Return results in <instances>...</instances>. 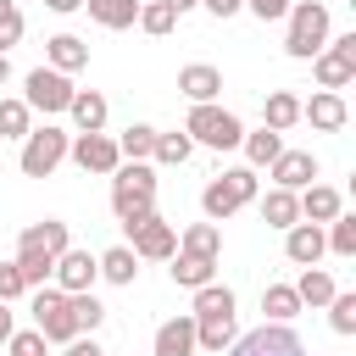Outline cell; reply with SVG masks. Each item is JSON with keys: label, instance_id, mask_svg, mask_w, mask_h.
<instances>
[{"label": "cell", "instance_id": "6da1fadb", "mask_svg": "<svg viewBox=\"0 0 356 356\" xmlns=\"http://www.w3.org/2000/svg\"><path fill=\"white\" fill-rule=\"evenodd\" d=\"M67 250V222L61 217H44V222H28L22 234H17V273H22V284L28 289H44V278H50V267H56V256Z\"/></svg>", "mask_w": 356, "mask_h": 356}, {"label": "cell", "instance_id": "7a4b0ae2", "mask_svg": "<svg viewBox=\"0 0 356 356\" xmlns=\"http://www.w3.org/2000/svg\"><path fill=\"white\" fill-rule=\"evenodd\" d=\"M328 44V6L323 0H295L289 6V33H284V50L312 61L317 50Z\"/></svg>", "mask_w": 356, "mask_h": 356}, {"label": "cell", "instance_id": "3957f363", "mask_svg": "<svg viewBox=\"0 0 356 356\" xmlns=\"http://www.w3.org/2000/svg\"><path fill=\"white\" fill-rule=\"evenodd\" d=\"M250 200H256V167H234V172H222V178H211V184L200 189V211H206L211 222L234 217V211L250 206Z\"/></svg>", "mask_w": 356, "mask_h": 356}, {"label": "cell", "instance_id": "277c9868", "mask_svg": "<svg viewBox=\"0 0 356 356\" xmlns=\"http://www.w3.org/2000/svg\"><path fill=\"white\" fill-rule=\"evenodd\" d=\"M150 200H156V172L145 161H122L111 172V211H117V222H128L134 211H150Z\"/></svg>", "mask_w": 356, "mask_h": 356}, {"label": "cell", "instance_id": "5b68a950", "mask_svg": "<svg viewBox=\"0 0 356 356\" xmlns=\"http://www.w3.org/2000/svg\"><path fill=\"white\" fill-rule=\"evenodd\" d=\"M184 134L200 139V145H211V150H234V145L245 139V128H239V117H234L228 106H189Z\"/></svg>", "mask_w": 356, "mask_h": 356}, {"label": "cell", "instance_id": "8992f818", "mask_svg": "<svg viewBox=\"0 0 356 356\" xmlns=\"http://www.w3.org/2000/svg\"><path fill=\"white\" fill-rule=\"evenodd\" d=\"M122 228H128V239H134V256H145V261H167V256L178 250V228L161 222L156 206H150V211H134Z\"/></svg>", "mask_w": 356, "mask_h": 356}, {"label": "cell", "instance_id": "52a82bcc", "mask_svg": "<svg viewBox=\"0 0 356 356\" xmlns=\"http://www.w3.org/2000/svg\"><path fill=\"white\" fill-rule=\"evenodd\" d=\"M61 156H67V134L61 128H28V139H22V178H50L56 167H61Z\"/></svg>", "mask_w": 356, "mask_h": 356}, {"label": "cell", "instance_id": "ba28073f", "mask_svg": "<svg viewBox=\"0 0 356 356\" xmlns=\"http://www.w3.org/2000/svg\"><path fill=\"white\" fill-rule=\"evenodd\" d=\"M228 356H306V345H300V334L289 323H261V328L239 334L228 345Z\"/></svg>", "mask_w": 356, "mask_h": 356}, {"label": "cell", "instance_id": "9c48e42d", "mask_svg": "<svg viewBox=\"0 0 356 356\" xmlns=\"http://www.w3.org/2000/svg\"><path fill=\"white\" fill-rule=\"evenodd\" d=\"M33 328L44 334V345H67V339H78L72 300H67L61 289H39V295H33Z\"/></svg>", "mask_w": 356, "mask_h": 356}, {"label": "cell", "instance_id": "30bf717a", "mask_svg": "<svg viewBox=\"0 0 356 356\" xmlns=\"http://www.w3.org/2000/svg\"><path fill=\"white\" fill-rule=\"evenodd\" d=\"M312 72H317V83L323 89H345L350 78H356V33H339L334 44H323L317 56H312Z\"/></svg>", "mask_w": 356, "mask_h": 356}, {"label": "cell", "instance_id": "8fae6325", "mask_svg": "<svg viewBox=\"0 0 356 356\" xmlns=\"http://www.w3.org/2000/svg\"><path fill=\"white\" fill-rule=\"evenodd\" d=\"M67 106H72V78L56 72V67H33V72H28V111L56 117V111H67Z\"/></svg>", "mask_w": 356, "mask_h": 356}, {"label": "cell", "instance_id": "7c38bea8", "mask_svg": "<svg viewBox=\"0 0 356 356\" xmlns=\"http://www.w3.org/2000/svg\"><path fill=\"white\" fill-rule=\"evenodd\" d=\"M67 150H72V161H78L83 172H117V167H122V156H117V139H111V134H78Z\"/></svg>", "mask_w": 356, "mask_h": 356}, {"label": "cell", "instance_id": "4fadbf2b", "mask_svg": "<svg viewBox=\"0 0 356 356\" xmlns=\"http://www.w3.org/2000/svg\"><path fill=\"white\" fill-rule=\"evenodd\" d=\"M50 273H56V289H61V295H83V289L100 278V273H95V256H89V250H72V245L56 256Z\"/></svg>", "mask_w": 356, "mask_h": 356}, {"label": "cell", "instance_id": "5bb4252c", "mask_svg": "<svg viewBox=\"0 0 356 356\" xmlns=\"http://www.w3.org/2000/svg\"><path fill=\"white\" fill-rule=\"evenodd\" d=\"M178 89L189 95V106H211L222 89V72L211 61H189V67H178Z\"/></svg>", "mask_w": 356, "mask_h": 356}, {"label": "cell", "instance_id": "9a60e30c", "mask_svg": "<svg viewBox=\"0 0 356 356\" xmlns=\"http://www.w3.org/2000/svg\"><path fill=\"white\" fill-rule=\"evenodd\" d=\"M317 178V156L312 150H284L273 161V189H306Z\"/></svg>", "mask_w": 356, "mask_h": 356}, {"label": "cell", "instance_id": "2e32d148", "mask_svg": "<svg viewBox=\"0 0 356 356\" xmlns=\"http://www.w3.org/2000/svg\"><path fill=\"white\" fill-rule=\"evenodd\" d=\"M289 239H284V256L295 261V267H317V256L328 250V239H323V228L317 222H295V228H284Z\"/></svg>", "mask_w": 356, "mask_h": 356}, {"label": "cell", "instance_id": "e0dca14e", "mask_svg": "<svg viewBox=\"0 0 356 356\" xmlns=\"http://www.w3.org/2000/svg\"><path fill=\"white\" fill-rule=\"evenodd\" d=\"M189 350H195V317H172V323L156 328L150 356H189Z\"/></svg>", "mask_w": 356, "mask_h": 356}, {"label": "cell", "instance_id": "ac0fdd59", "mask_svg": "<svg viewBox=\"0 0 356 356\" xmlns=\"http://www.w3.org/2000/svg\"><path fill=\"white\" fill-rule=\"evenodd\" d=\"M44 56H50L56 72H78V67H89V44H83L78 33H56V39H44Z\"/></svg>", "mask_w": 356, "mask_h": 356}, {"label": "cell", "instance_id": "d6986e66", "mask_svg": "<svg viewBox=\"0 0 356 356\" xmlns=\"http://www.w3.org/2000/svg\"><path fill=\"white\" fill-rule=\"evenodd\" d=\"M72 122H78V134H100L106 128V95H95V89H72Z\"/></svg>", "mask_w": 356, "mask_h": 356}, {"label": "cell", "instance_id": "ffe728a7", "mask_svg": "<svg viewBox=\"0 0 356 356\" xmlns=\"http://www.w3.org/2000/svg\"><path fill=\"white\" fill-rule=\"evenodd\" d=\"M178 250H184V256H206V261H217V250H222V228H217V222H189V228L178 234Z\"/></svg>", "mask_w": 356, "mask_h": 356}, {"label": "cell", "instance_id": "44dd1931", "mask_svg": "<svg viewBox=\"0 0 356 356\" xmlns=\"http://www.w3.org/2000/svg\"><path fill=\"white\" fill-rule=\"evenodd\" d=\"M295 122H300V100H295L289 89H273V95H267V106H261V128L284 134V128H295Z\"/></svg>", "mask_w": 356, "mask_h": 356}, {"label": "cell", "instance_id": "7402d4cb", "mask_svg": "<svg viewBox=\"0 0 356 356\" xmlns=\"http://www.w3.org/2000/svg\"><path fill=\"white\" fill-rule=\"evenodd\" d=\"M295 200H300V217H312V222L339 217V189H328V184H306V195H295Z\"/></svg>", "mask_w": 356, "mask_h": 356}, {"label": "cell", "instance_id": "603a6c76", "mask_svg": "<svg viewBox=\"0 0 356 356\" xmlns=\"http://www.w3.org/2000/svg\"><path fill=\"white\" fill-rule=\"evenodd\" d=\"M261 222H267V228H295V222H300V200H295V189H267V200H261Z\"/></svg>", "mask_w": 356, "mask_h": 356}, {"label": "cell", "instance_id": "cb8c5ba5", "mask_svg": "<svg viewBox=\"0 0 356 356\" xmlns=\"http://www.w3.org/2000/svg\"><path fill=\"white\" fill-rule=\"evenodd\" d=\"M195 345L211 350V356H222L234 345V312L228 317H195Z\"/></svg>", "mask_w": 356, "mask_h": 356}, {"label": "cell", "instance_id": "d4e9b609", "mask_svg": "<svg viewBox=\"0 0 356 356\" xmlns=\"http://www.w3.org/2000/svg\"><path fill=\"white\" fill-rule=\"evenodd\" d=\"M83 6L100 28H134L139 22V0H83Z\"/></svg>", "mask_w": 356, "mask_h": 356}, {"label": "cell", "instance_id": "484cf974", "mask_svg": "<svg viewBox=\"0 0 356 356\" xmlns=\"http://www.w3.org/2000/svg\"><path fill=\"white\" fill-rule=\"evenodd\" d=\"M300 117H312V128H345V100L334 89L312 95V106H300Z\"/></svg>", "mask_w": 356, "mask_h": 356}, {"label": "cell", "instance_id": "4316f807", "mask_svg": "<svg viewBox=\"0 0 356 356\" xmlns=\"http://www.w3.org/2000/svg\"><path fill=\"white\" fill-rule=\"evenodd\" d=\"M261 312H267V323H289V317L300 312L295 284H267V289H261Z\"/></svg>", "mask_w": 356, "mask_h": 356}, {"label": "cell", "instance_id": "83f0119b", "mask_svg": "<svg viewBox=\"0 0 356 356\" xmlns=\"http://www.w3.org/2000/svg\"><path fill=\"white\" fill-rule=\"evenodd\" d=\"M95 273H100V278H111V284H134V273H139V267H134V250H128V245H111L106 256H95Z\"/></svg>", "mask_w": 356, "mask_h": 356}, {"label": "cell", "instance_id": "f1b7e54d", "mask_svg": "<svg viewBox=\"0 0 356 356\" xmlns=\"http://www.w3.org/2000/svg\"><path fill=\"white\" fill-rule=\"evenodd\" d=\"M295 295H300V306H328L339 289H334V278H328L323 267H306V273H300V284H295Z\"/></svg>", "mask_w": 356, "mask_h": 356}, {"label": "cell", "instance_id": "f546056e", "mask_svg": "<svg viewBox=\"0 0 356 356\" xmlns=\"http://www.w3.org/2000/svg\"><path fill=\"white\" fill-rule=\"evenodd\" d=\"M239 145H245V156H250V167H273V161L284 156V139H278L273 128H261V134H245Z\"/></svg>", "mask_w": 356, "mask_h": 356}, {"label": "cell", "instance_id": "4dcf8cb0", "mask_svg": "<svg viewBox=\"0 0 356 356\" xmlns=\"http://www.w3.org/2000/svg\"><path fill=\"white\" fill-rule=\"evenodd\" d=\"M234 312V289L228 284H200L195 289V317H228Z\"/></svg>", "mask_w": 356, "mask_h": 356}, {"label": "cell", "instance_id": "1f68e13d", "mask_svg": "<svg viewBox=\"0 0 356 356\" xmlns=\"http://www.w3.org/2000/svg\"><path fill=\"white\" fill-rule=\"evenodd\" d=\"M150 150H156V128H150V122H134V128L117 139V156H122V161H145Z\"/></svg>", "mask_w": 356, "mask_h": 356}, {"label": "cell", "instance_id": "d6a6232c", "mask_svg": "<svg viewBox=\"0 0 356 356\" xmlns=\"http://www.w3.org/2000/svg\"><path fill=\"white\" fill-rule=\"evenodd\" d=\"M211 273H217V261H206V256H178L172 284H178V289H200V284H211Z\"/></svg>", "mask_w": 356, "mask_h": 356}, {"label": "cell", "instance_id": "836d02e7", "mask_svg": "<svg viewBox=\"0 0 356 356\" xmlns=\"http://www.w3.org/2000/svg\"><path fill=\"white\" fill-rule=\"evenodd\" d=\"M172 22H178V17H172L167 0H139V28H145V33L161 39V33H172Z\"/></svg>", "mask_w": 356, "mask_h": 356}, {"label": "cell", "instance_id": "e575fe53", "mask_svg": "<svg viewBox=\"0 0 356 356\" xmlns=\"http://www.w3.org/2000/svg\"><path fill=\"white\" fill-rule=\"evenodd\" d=\"M189 150H195V139H189V134H156V150H150V156H156V161H167V167H184V161H189Z\"/></svg>", "mask_w": 356, "mask_h": 356}, {"label": "cell", "instance_id": "d590c367", "mask_svg": "<svg viewBox=\"0 0 356 356\" xmlns=\"http://www.w3.org/2000/svg\"><path fill=\"white\" fill-rule=\"evenodd\" d=\"M0 139H28V100L0 95Z\"/></svg>", "mask_w": 356, "mask_h": 356}, {"label": "cell", "instance_id": "8d00e7d4", "mask_svg": "<svg viewBox=\"0 0 356 356\" xmlns=\"http://www.w3.org/2000/svg\"><path fill=\"white\" fill-rule=\"evenodd\" d=\"M67 300H72V323H78V334H83V328L95 334V328H100V317H106V306H100L89 289H83V295H67Z\"/></svg>", "mask_w": 356, "mask_h": 356}, {"label": "cell", "instance_id": "74e56055", "mask_svg": "<svg viewBox=\"0 0 356 356\" xmlns=\"http://www.w3.org/2000/svg\"><path fill=\"white\" fill-rule=\"evenodd\" d=\"M328 323H334V334H356V295H334L328 300Z\"/></svg>", "mask_w": 356, "mask_h": 356}, {"label": "cell", "instance_id": "f35d334b", "mask_svg": "<svg viewBox=\"0 0 356 356\" xmlns=\"http://www.w3.org/2000/svg\"><path fill=\"white\" fill-rule=\"evenodd\" d=\"M339 256H356V217H334V234H323Z\"/></svg>", "mask_w": 356, "mask_h": 356}, {"label": "cell", "instance_id": "ab89813d", "mask_svg": "<svg viewBox=\"0 0 356 356\" xmlns=\"http://www.w3.org/2000/svg\"><path fill=\"white\" fill-rule=\"evenodd\" d=\"M6 345H11V356H44V334H39V328H22V334H11Z\"/></svg>", "mask_w": 356, "mask_h": 356}, {"label": "cell", "instance_id": "60d3db41", "mask_svg": "<svg viewBox=\"0 0 356 356\" xmlns=\"http://www.w3.org/2000/svg\"><path fill=\"white\" fill-rule=\"evenodd\" d=\"M28 284H22V273H17V261H0V300H11V295H22Z\"/></svg>", "mask_w": 356, "mask_h": 356}, {"label": "cell", "instance_id": "b9f144b4", "mask_svg": "<svg viewBox=\"0 0 356 356\" xmlns=\"http://www.w3.org/2000/svg\"><path fill=\"white\" fill-rule=\"evenodd\" d=\"M17 39H22V11H6V17H0V56H6Z\"/></svg>", "mask_w": 356, "mask_h": 356}, {"label": "cell", "instance_id": "7bdbcfd3", "mask_svg": "<svg viewBox=\"0 0 356 356\" xmlns=\"http://www.w3.org/2000/svg\"><path fill=\"white\" fill-rule=\"evenodd\" d=\"M245 6H250L261 22H278V17H289V6H295V0H245Z\"/></svg>", "mask_w": 356, "mask_h": 356}, {"label": "cell", "instance_id": "ee69618b", "mask_svg": "<svg viewBox=\"0 0 356 356\" xmlns=\"http://www.w3.org/2000/svg\"><path fill=\"white\" fill-rule=\"evenodd\" d=\"M67 356H106V350H100L95 339H83V334H78V339H67Z\"/></svg>", "mask_w": 356, "mask_h": 356}, {"label": "cell", "instance_id": "f6af8a7d", "mask_svg": "<svg viewBox=\"0 0 356 356\" xmlns=\"http://www.w3.org/2000/svg\"><path fill=\"white\" fill-rule=\"evenodd\" d=\"M200 6H206V11H211V17H234V11H239V6H245V0H200Z\"/></svg>", "mask_w": 356, "mask_h": 356}, {"label": "cell", "instance_id": "bcb514c9", "mask_svg": "<svg viewBox=\"0 0 356 356\" xmlns=\"http://www.w3.org/2000/svg\"><path fill=\"white\" fill-rule=\"evenodd\" d=\"M17 334V323H11V312H6V300H0V339H11Z\"/></svg>", "mask_w": 356, "mask_h": 356}, {"label": "cell", "instance_id": "7dc6e473", "mask_svg": "<svg viewBox=\"0 0 356 356\" xmlns=\"http://www.w3.org/2000/svg\"><path fill=\"white\" fill-rule=\"evenodd\" d=\"M167 6H172V17H184V11H195L200 0H167Z\"/></svg>", "mask_w": 356, "mask_h": 356}, {"label": "cell", "instance_id": "c3c4849f", "mask_svg": "<svg viewBox=\"0 0 356 356\" xmlns=\"http://www.w3.org/2000/svg\"><path fill=\"white\" fill-rule=\"evenodd\" d=\"M44 6H50V11H78L83 0H44Z\"/></svg>", "mask_w": 356, "mask_h": 356}, {"label": "cell", "instance_id": "681fc988", "mask_svg": "<svg viewBox=\"0 0 356 356\" xmlns=\"http://www.w3.org/2000/svg\"><path fill=\"white\" fill-rule=\"evenodd\" d=\"M6 78H11V61H6V56H0V83H6Z\"/></svg>", "mask_w": 356, "mask_h": 356}, {"label": "cell", "instance_id": "f907efd6", "mask_svg": "<svg viewBox=\"0 0 356 356\" xmlns=\"http://www.w3.org/2000/svg\"><path fill=\"white\" fill-rule=\"evenodd\" d=\"M6 11H17V6H11V0H0V17H6Z\"/></svg>", "mask_w": 356, "mask_h": 356}]
</instances>
